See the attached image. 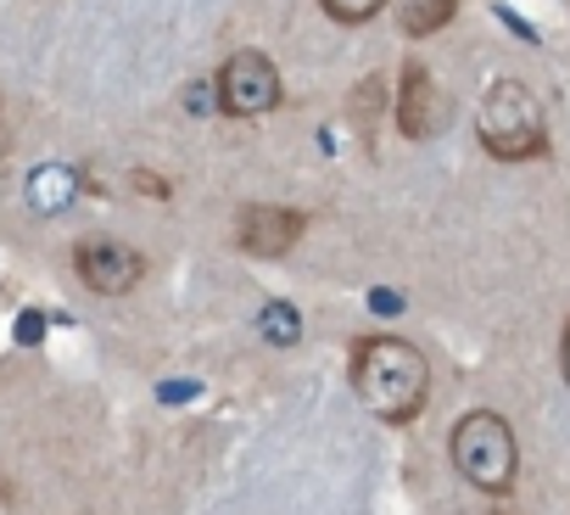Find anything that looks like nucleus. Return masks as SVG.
<instances>
[{"mask_svg": "<svg viewBox=\"0 0 570 515\" xmlns=\"http://www.w3.org/2000/svg\"><path fill=\"white\" fill-rule=\"evenodd\" d=\"M353 392L375 420L409 426L431 398V365L403 337H364L353 342Z\"/></svg>", "mask_w": 570, "mask_h": 515, "instance_id": "1", "label": "nucleus"}, {"mask_svg": "<svg viewBox=\"0 0 570 515\" xmlns=\"http://www.w3.org/2000/svg\"><path fill=\"white\" fill-rule=\"evenodd\" d=\"M448 454H453V470H459L470 487H481V493H509V487H514L520 448H514V431H509L503 415H492V409L464 415V420L453 426Z\"/></svg>", "mask_w": 570, "mask_h": 515, "instance_id": "2", "label": "nucleus"}, {"mask_svg": "<svg viewBox=\"0 0 570 515\" xmlns=\"http://www.w3.org/2000/svg\"><path fill=\"white\" fill-rule=\"evenodd\" d=\"M475 135H481V146H487L498 163H525V157H537V152L548 146V135H542V107H537V96H531L520 79H498V85L487 90V101H481V113H475Z\"/></svg>", "mask_w": 570, "mask_h": 515, "instance_id": "3", "label": "nucleus"}, {"mask_svg": "<svg viewBox=\"0 0 570 515\" xmlns=\"http://www.w3.org/2000/svg\"><path fill=\"white\" fill-rule=\"evenodd\" d=\"M279 101V74L263 51H235L224 68H218V107L229 118H257Z\"/></svg>", "mask_w": 570, "mask_h": 515, "instance_id": "4", "label": "nucleus"}, {"mask_svg": "<svg viewBox=\"0 0 570 515\" xmlns=\"http://www.w3.org/2000/svg\"><path fill=\"white\" fill-rule=\"evenodd\" d=\"M448 90L420 68V62H409L403 68V79H397V101H392V118H397V135L403 140H431V135H442L448 129Z\"/></svg>", "mask_w": 570, "mask_h": 515, "instance_id": "5", "label": "nucleus"}, {"mask_svg": "<svg viewBox=\"0 0 570 515\" xmlns=\"http://www.w3.org/2000/svg\"><path fill=\"white\" fill-rule=\"evenodd\" d=\"M73 270H79V281H85L90 292L124 298V292L140 286L146 258H140L135 246H124V241H79V246H73Z\"/></svg>", "mask_w": 570, "mask_h": 515, "instance_id": "6", "label": "nucleus"}, {"mask_svg": "<svg viewBox=\"0 0 570 515\" xmlns=\"http://www.w3.org/2000/svg\"><path fill=\"white\" fill-rule=\"evenodd\" d=\"M303 230H308V218H303L297 207L246 202V207L235 213V241H240L252 258H279V252H292Z\"/></svg>", "mask_w": 570, "mask_h": 515, "instance_id": "7", "label": "nucleus"}, {"mask_svg": "<svg viewBox=\"0 0 570 515\" xmlns=\"http://www.w3.org/2000/svg\"><path fill=\"white\" fill-rule=\"evenodd\" d=\"M392 7H397V29L414 35V40H425V35H436L442 23H453L459 0H392Z\"/></svg>", "mask_w": 570, "mask_h": 515, "instance_id": "8", "label": "nucleus"}, {"mask_svg": "<svg viewBox=\"0 0 570 515\" xmlns=\"http://www.w3.org/2000/svg\"><path fill=\"white\" fill-rule=\"evenodd\" d=\"M29 202H35V213H62L73 202V174L68 168H35Z\"/></svg>", "mask_w": 570, "mask_h": 515, "instance_id": "9", "label": "nucleus"}, {"mask_svg": "<svg viewBox=\"0 0 570 515\" xmlns=\"http://www.w3.org/2000/svg\"><path fill=\"white\" fill-rule=\"evenodd\" d=\"M263 337H268V342H279V348H292V342L303 337L297 309H292V303H268V309H263Z\"/></svg>", "mask_w": 570, "mask_h": 515, "instance_id": "10", "label": "nucleus"}, {"mask_svg": "<svg viewBox=\"0 0 570 515\" xmlns=\"http://www.w3.org/2000/svg\"><path fill=\"white\" fill-rule=\"evenodd\" d=\"M381 7H392V0H325V12L336 23H370Z\"/></svg>", "mask_w": 570, "mask_h": 515, "instance_id": "11", "label": "nucleus"}, {"mask_svg": "<svg viewBox=\"0 0 570 515\" xmlns=\"http://www.w3.org/2000/svg\"><path fill=\"white\" fill-rule=\"evenodd\" d=\"M559 365H564V387H570V325H564V348H559Z\"/></svg>", "mask_w": 570, "mask_h": 515, "instance_id": "12", "label": "nucleus"}, {"mask_svg": "<svg viewBox=\"0 0 570 515\" xmlns=\"http://www.w3.org/2000/svg\"><path fill=\"white\" fill-rule=\"evenodd\" d=\"M0 152H7V118H0Z\"/></svg>", "mask_w": 570, "mask_h": 515, "instance_id": "13", "label": "nucleus"}]
</instances>
